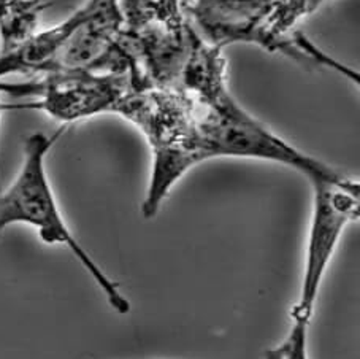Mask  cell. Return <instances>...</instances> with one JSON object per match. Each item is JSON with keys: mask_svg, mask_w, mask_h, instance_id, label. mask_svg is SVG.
Returning a JSON list of instances; mask_svg holds the SVG:
<instances>
[{"mask_svg": "<svg viewBox=\"0 0 360 359\" xmlns=\"http://www.w3.org/2000/svg\"><path fill=\"white\" fill-rule=\"evenodd\" d=\"M65 129L67 126H60L51 135L34 132L24 140L20 172L8 188L0 189V239L7 227L26 225L35 229L43 244L67 246L107 297L110 307L116 313L127 315L129 299L73 235L49 183L46 156Z\"/></svg>", "mask_w": 360, "mask_h": 359, "instance_id": "7a4b0ae2", "label": "cell"}, {"mask_svg": "<svg viewBox=\"0 0 360 359\" xmlns=\"http://www.w3.org/2000/svg\"><path fill=\"white\" fill-rule=\"evenodd\" d=\"M328 0H279L276 8V21L279 29L285 34H292L300 20L313 15Z\"/></svg>", "mask_w": 360, "mask_h": 359, "instance_id": "9c48e42d", "label": "cell"}, {"mask_svg": "<svg viewBox=\"0 0 360 359\" xmlns=\"http://www.w3.org/2000/svg\"><path fill=\"white\" fill-rule=\"evenodd\" d=\"M51 2L0 0V53H8L39 32L40 20Z\"/></svg>", "mask_w": 360, "mask_h": 359, "instance_id": "52a82bcc", "label": "cell"}, {"mask_svg": "<svg viewBox=\"0 0 360 359\" xmlns=\"http://www.w3.org/2000/svg\"><path fill=\"white\" fill-rule=\"evenodd\" d=\"M197 129L207 159L240 158L281 164L302 173L309 183L319 180L340 182L346 173L309 156L305 151L279 137L256 116L241 107L231 94L221 91L205 101L194 102Z\"/></svg>", "mask_w": 360, "mask_h": 359, "instance_id": "3957f363", "label": "cell"}, {"mask_svg": "<svg viewBox=\"0 0 360 359\" xmlns=\"http://www.w3.org/2000/svg\"><path fill=\"white\" fill-rule=\"evenodd\" d=\"M313 212L309 221L305 264L299 301L290 308V320L311 323L316 301L328 265L346 227L359 221L360 184L347 177L340 182H313Z\"/></svg>", "mask_w": 360, "mask_h": 359, "instance_id": "5b68a950", "label": "cell"}, {"mask_svg": "<svg viewBox=\"0 0 360 359\" xmlns=\"http://www.w3.org/2000/svg\"><path fill=\"white\" fill-rule=\"evenodd\" d=\"M113 115L132 122L153 151L150 184L141 203L143 216L151 220L179 180L208 160L198 135L195 103L181 88L132 86Z\"/></svg>", "mask_w": 360, "mask_h": 359, "instance_id": "6da1fadb", "label": "cell"}, {"mask_svg": "<svg viewBox=\"0 0 360 359\" xmlns=\"http://www.w3.org/2000/svg\"><path fill=\"white\" fill-rule=\"evenodd\" d=\"M132 78L91 70H59L32 77L22 83L0 82V94L27 102L5 103V110H37L62 126L115 113Z\"/></svg>", "mask_w": 360, "mask_h": 359, "instance_id": "277c9868", "label": "cell"}, {"mask_svg": "<svg viewBox=\"0 0 360 359\" xmlns=\"http://www.w3.org/2000/svg\"><path fill=\"white\" fill-rule=\"evenodd\" d=\"M4 111H7V110H5V102L0 101V121H2V115H4ZM0 189H2V182H0Z\"/></svg>", "mask_w": 360, "mask_h": 359, "instance_id": "30bf717a", "label": "cell"}, {"mask_svg": "<svg viewBox=\"0 0 360 359\" xmlns=\"http://www.w3.org/2000/svg\"><path fill=\"white\" fill-rule=\"evenodd\" d=\"M278 0H184V10L200 39L221 49L235 43L279 53L270 32Z\"/></svg>", "mask_w": 360, "mask_h": 359, "instance_id": "8992f818", "label": "cell"}, {"mask_svg": "<svg viewBox=\"0 0 360 359\" xmlns=\"http://www.w3.org/2000/svg\"><path fill=\"white\" fill-rule=\"evenodd\" d=\"M308 329V323L292 321V327H290L288 336L278 346L266 350L264 353V359H309Z\"/></svg>", "mask_w": 360, "mask_h": 359, "instance_id": "ba28073f", "label": "cell"}]
</instances>
